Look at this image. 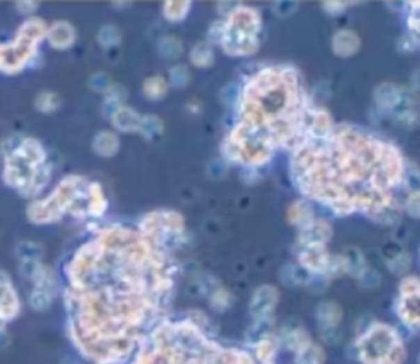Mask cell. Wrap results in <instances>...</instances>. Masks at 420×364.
I'll return each instance as SVG.
<instances>
[{
    "instance_id": "obj_10",
    "label": "cell",
    "mask_w": 420,
    "mask_h": 364,
    "mask_svg": "<svg viewBox=\"0 0 420 364\" xmlns=\"http://www.w3.org/2000/svg\"><path fill=\"white\" fill-rule=\"evenodd\" d=\"M419 297L420 283L417 276H405L399 284V299H397V315L409 329L417 330L419 326Z\"/></svg>"
},
{
    "instance_id": "obj_7",
    "label": "cell",
    "mask_w": 420,
    "mask_h": 364,
    "mask_svg": "<svg viewBox=\"0 0 420 364\" xmlns=\"http://www.w3.org/2000/svg\"><path fill=\"white\" fill-rule=\"evenodd\" d=\"M47 23L38 17H31L22 23L12 43L2 46L0 71L7 76L22 72L36 56L38 45L47 38Z\"/></svg>"
},
{
    "instance_id": "obj_39",
    "label": "cell",
    "mask_w": 420,
    "mask_h": 364,
    "mask_svg": "<svg viewBox=\"0 0 420 364\" xmlns=\"http://www.w3.org/2000/svg\"><path fill=\"white\" fill-rule=\"evenodd\" d=\"M18 256L22 258V261H38L40 256L43 255V248L38 243H20L17 248Z\"/></svg>"
},
{
    "instance_id": "obj_34",
    "label": "cell",
    "mask_w": 420,
    "mask_h": 364,
    "mask_svg": "<svg viewBox=\"0 0 420 364\" xmlns=\"http://www.w3.org/2000/svg\"><path fill=\"white\" fill-rule=\"evenodd\" d=\"M255 349H257V358L261 364H275V356H276V343L271 336L259 340L255 343Z\"/></svg>"
},
{
    "instance_id": "obj_23",
    "label": "cell",
    "mask_w": 420,
    "mask_h": 364,
    "mask_svg": "<svg viewBox=\"0 0 420 364\" xmlns=\"http://www.w3.org/2000/svg\"><path fill=\"white\" fill-rule=\"evenodd\" d=\"M107 210V199H105L102 186L99 182H89L88 186V215L102 216Z\"/></svg>"
},
{
    "instance_id": "obj_24",
    "label": "cell",
    "mask_w": 420,
    "mask_h": 364,
    "mask_svg": "<svg viewBox=\"0 0 420 364\" xmlns=\"http://www.w3.org/2000/svg\"><path fill=\"white\" fill-rule=\"evenodd\" d=\"M344 264H345V273L353 276V278L362 279L364 274L368 273L366 261L362 255V251L356 250V248H350L344 256Z\"/></svg>"
},
{
    "instance_id": "obj_11",
    "label": "cell",
    "mask_w": 420,
    "mask_h": 364,
    "mask_svg": "<svg viewBox=\"0 0 420 364\" xmlns=\"http://www.w3.org/2000/svg\"><path fill=\"white\" fill-rule=\"evenodd\" d=\"M280 302V290L275 285H259L250 301V313L255 320L271 319V313Z\"/></svg>"
},
{
    "instance_id": "obj_25",
    "label": "cell",
    "mask_w": 420,
    "mask_h": 364,
    "mask_svg": "<svg viewBox=\"0 0 420 364\" xmlns=\"http://www.w3.org/2000/svg\"><path fill=\"white\" fill-rule=\"evenodd\" d=\"M315 220V215L312 209L304 202H294V204L289 205L287 209V222L291 225H296V227L304 228L307 227L309 223H312Z\"/></svg>"
},
{
    "instance_id": "obj_15",
    "label": "cell",
    "mask_w": 420,
    "mask_h": 364,
    "mask_svg": "<svg viewBox=\"0 0 420 364\" xmlns=\"http://www.w3.org/2000/svg\"><path fill=\"white\" fill-rule=\"evenodd\" d=\"M330 238H332L330 223L325 222V220L315 219L312 223L307 225V227L300 228L299 238H298V246L325 245Z\"/></svg>"
},
{
    "instance_id": "obj_22",
    "label": "cell",
    "mask_w": 420,
    "mask_h": 364,
    "mask_svg": "<svg viewBox=\"0 0 420 364\" xmlns=\"http://www.w3.org/2000/svg\"><path fill=\"white\" fill-rule=\"evenodd\" d=\"M104 94H105V100L102 109H104V113H107L108 117H111L117 109L123 107L127 102V97H129L125 87L122 84H113V82L108 86V89L105 90Z\"/></svg>"
},
{
    "instance_id": "obj_36",
    "label": "cell",
    "mask_w": 420,
    "mask_h": 364,
    "mask_svg": "<svg viewBox=\"0 0 420 364\" xmlns=\"http://www.w3.org/2000/svg\"><path fill=\"white\" fill-rule=\"evenodd\" d=\"M97 41L102 48H112V46L120 45L122 41L120 30L113 25H104L97 33Z\"/></svg>"
},
{
    "instance_id": "obj_42",
    "label": "cell",
    "mask_w": 420,
    "mask_h": 364,
    "mask_svg": "<svg viewBox=\"0 0 420 364\" xmlns=\"http://www.w3.org/2000/svg\"><path fill=\"white\" fill-rule=\"evenodd\" d=\"M111 84H112L111 79H108V76H105L104 72H97V74H94L89 79L90 89H94V90L105 92V90L108 89V86H111Z\"/></svg>"
},
{
    "instance_id": "obj_5",
    "label": "cell",
    "mask_w": 420,
    "mask_h": 364,
    "mask_svg": "<svg viewBox=\"0 0 420 364\" xmlns=\"http://www.w3.org/2000/svg\"><path fill=\"white\" fill-rule=\"evenodd\" d=\"M355 345L362 364H404L407 359L403 338L382 322H374Z\"/></svg>"
},
{
    "instance_id": "obj_21",
    "label": "cell",
    "mask_w": 420,
    "mask_h": 364,
    "mask_svg": "<svg viewBox=\"0 0 420 364\" xmlns=\"http://www.w3.org/2000/svg\"><path fill=\"white\" fill-rule=\"evenodd\" d=\"M92 150L97 156L112 158L120 150V141H118V136L113 132H100L94 138Z\"/></svg>"
},
{
    "instance_id": "obj_44",
    "label": "cell",
    "mask_w": 420,
    "mask_h": 364,
    "mask_svg": "<svg viewBox=\"0 0 420 364\" xmlns=\"http://www.w3.org/2000/svg\"><path fill=\"white\" fill-rule=\"evenodd\" d=\"M412 6V8H410V13H409V18H407V25L409 29L414 31V33H419V2H412L410 3Z\"/></svg>"
},
{
    "instance_id": "obj_32",
    "label": "cell",
    "mask_w": 420,
    "mask_h": 364,
    "mask_svg": "<svg viewBox=\"0 0 420 364\" xmlns=\"http://www.w3.org/2000/svg\"><path fill=\"white\" fill-rule=\"evenodd\" d=\"M158 52L166 59L179 58L182 53V41L177 36H163L158 43Z\"/></svg>"
},
{
    "instance_id": "obj_40",
    "label": "cell",
    "mask_w": 420,
    "mask_h": 364,
    "mask_svg": "<svg viewBox=\"0 0 420 364\" xmlns=\"http://www.w3.org/2000/svg\"><path fill=\"white\" fill-rule=\"evenodd\" d=\"M387 268L391 269V273L396 274H403L405 271L410 269V256L407 253H399V255L387 260Z\"/></svg>"
},
{
    "instance_id": "obj_20",
    "label": "cell",
    "mask_w": 420,
    "mask_h": 364,
    "mask_svg": "<svg viewBox=\"0 0 420 364\" xmlns=\"http://www.w3.org/2000/svg\"><path fill=\"white\" fill-rule=\"evenodd\" d=\"M374 100H376V105L385 112H389L394 107L399 105L401 100H403V94H401V89L391 82H385V84H380L374 90Z\"/></svg>"
},
{
    "instance_id": "obj_29",
    "label": "cell",
    "mask_w": 420,
    "mask_h": 364,
    "mask_svg": "<svg viewBox=\"0 0 420 364\" xmlns=\"http://www.w3.org/2000/svg\"><path fill=\"white\" fill-rule=\"evenodd\" d=\"M325 363V351L321 345L310 342L307 347L296 353V364H323Z\"/></svg>"
},
{
    "instance_id": "obj_14",
    "label": "cell",
    "mask_w": 420,
    "mask_h": 364,
    "mask_svg": "<svg viewBox=\"0 0 420 364\" xmlns=\"http://www.w3.org/2000/svg\"><path fill=\"white\" fill-rule=\"evenodd\" d=\"M47 40L51 48L65 52L76 43V29L66 20H58L48 26Z\"/></svg>"
},
{
    "instance_id": "obj_38",
    "label": "cell",
    "mask_w": 420,
    "mask_h": 364,
    "mask_svg": "<svg viewBox=\"0 0 420 364\" xmlns=\"http://www.w3.org/2000/svg\"><path fill=\"white\" fill-rule=\"evenodd\" d=\"M189 81H191V72L186 66L176 64V66H172L170 69V82H168L170 86L176 87V89H182V87L189 84Z\"/></svg>"
},
{
    "instance_id": "obj_2",
    "label": "cell",
    "mask_w": 420,
    "mask_h": 364,
    "mask_svg": "<svg viewBox=\"0 0 420 364\" xmlns=\"http://www.w3.org/2000/svg\"><path fill=\"white\" fill-rule=\"evenodd\" d=\"M307 115L299 76L292 69L266 68L246 82L240 122L266 136L275 148L305 140Z\"/></svg>"
},
{
    "instance_id": "obj_1",
    "label": "cell",
    "mask_w": 420,
    "mask_h": 364,
    "mask_svg": "<svg viewBox=\"0 0 420 364\" xmlns=\"http://www.w3.org/2000/svg\"><path fill=\"white\" fill-rule=\"evenodd\" d=\"M164 258L158 243L122 227L104 230L76 253L67 306L72 336L86 356L113 364L131 353L171 292Z\"/></svg>"
},
{
    "instance_id": "obj_6",
    "label": "cell",
    "mask_w": 420,
    "mask_h": 364,
    "mask_svg": "<svg viewBox=\"0 0 420 364\" xmlns=\"http://www.w3.org/2000/svg\"><path fill=\"white\" fill-rule=\"evenodd\" d=\"M261 30L259 12L251 7H239L228 13L220 38L222 49L230 56H251L258 52V33Z\"/></svg>"
},
{
    "instance_id": "obj_19",
    "label": "cell",
    "mask_w": 420,
    "mask_h": 364,
    "mask_svg": "<svg viewBox=\"0 0 420 364\" xmlns=\"http://www.w3.org/2000/svg\"><path fill=\"white\" fill-rule=\"evenodd\" d=\"M18 299L13 290L10 279L0 273V317L2 319H13L18 313Z\"/></svg>"
},
{
    "instance_id": "obj_41",
    "label": "cell",
    "mask_w": 420,
    "mask_h": 364,
    "mask_svg": "<svg viewBox=\"0 0 420 364\" xmlns=\"http://www.w3.org/2000/svg\"><path fill=\"white\" fill-rule=\"evenodd\" d=\"M405 210L407 214L412 216V219L417 220L420 215V193L417 191H412L407 196V200H405Z\"/></svg>"
},
{
    "instance_id": "obj_30",
    "label": "cell",
    "mask_w": 420,
    "mask_h": 364,
    "mask_svg": "<svg viewBox=\"0 0 420 364\" xmlns=\"http://www.w3.org/2000/svg\"><path fill=\"white\" fill-rule=\"evenodd\" d=\"M191 63L197 68H210L213 64V52L209 43L200 41L194 45L193 52H191Z\"/></svg>"
},
{
    "instance_id": "obj_46",
    "label": "cell",
    "mask_w": 420,
    "mask_h": 364,
    "mask_svg": "<svg viewBox=\"0 0 420 364\" xmlns=\"http://www.w3.org/2000/svg\"><path fill=\"white\" fill-rule=\"evenodd\" d=\"M2 46H3V45H0V56H2Z\"/></svg>"
},
{
    "instance_id": "obj_4",
    "label": "cell",
    "mask_w": 420,
    "mask_h": 364,
    "mask_svg": "<svg viewBox=\"0 0 420 364\" xmlns=\"http://www.w3.org/2000/svg\"><path fill=\"white\" fill-rule=\"evenodd\" d=\"M88 186L81 176H66L47 199L31 202L26 207V219L35 225H47L61 220L70 212L77 219L88 215Z\"/></svg>"
},
{
    "instance_id": "obj_35",
    "label": "cell",
    "mask_w": 420,
    "mask_h": 364,
    "mask_svg": "<svg viewBox=\"0 0 420 364\" xmlns=\"http://www.w3.org/2000/svg\"><path fill=\"white\" fill-rule=\"evenodd\" d=\"M284 342H286V347L289 348L291 351L298 353L299 349L307 347L312 340H310V335L307 333V330L305 329H294L284 336Z\"/></svg>"
},
{
    "instance_id": "obj_17",
    "label": "cell",
    "mask_w": 420,
    "mask_h": 364,
    "mask_svg": "<svg viewBox=\"0 0 420 364\" xmlns=\"http://www.w3.org/2000/svg\"><path fill=\"white\" fill-rule=\"evenodd\" d=\"M112 125L117 130L130 133V132H138L141 128V122H143V115H140L136 110H134L129 105H123V107L117 109L115 112L111 115Z\"/></svg>"
},
{
    "instance_id": "obj_16",
    "label": "cell",
    "mask_w": 420,
    "mask_h": 364,
    "mask_svg": "<svg viewBox=\"0 0 420 364\" xmlns=\"http://www.w3.org/2000/svg\"><path fill=\"white\" fill-rule=\"evenodd\" d=\"M362 48V40L353 30H339L332 38V52L339 58H351Z\"/></svg>"
},
{
    "instance_id": "obj_43",
    "label": "cell",
    "mask_w": 420,
    "mask_h": 364,
    "mask_svg": "<svg viewBox=\"0 0 420 364\" xmlns=\"http://www.w3.org/2000/svg\"><path fill=\"white\" fill-rule=\"evenodd\" d=\"M348 2H323L322 7L323 10L327 13H330V15H340V13H344L346 10V7H348Z\"/></svg>"
},
{
    "instance_id": "obj_9",
    "label": "cell",
    "mask_w": 420,
    "mask_h": 364,
    "mask_svg": "<svg viewBox=\"0 0 420 364\" xmlns=\"http://www.w3.org/2000/svg\"><path fill=\"white\" fill-rule=\"evenodd\" d=\"M186 232L184 216L175 210H158L152 212L141 222L140 233L146 238L153 239L154 243L161 245L166 238L179 237Z\"/></svg>"
},
{
    "instance_id": "obj_12",
    "label": "cell",
    "mask_w": 420,
    "mask_h": 364,
    "mask_svg": "<svg viewBox=\"0 0 420 364\" xmlns=\"http://www.w3.org/2000/svg\"><path fill=\"white\" fill-rule=\"evenodd\" d=\"M298 260L300 268L309 274H325L332 256L325 245H305L298 246Z\"/></svg>"
},
{
    "instance_id": "obj_45",
    "label": "cell",
    "mask_w": 420,
    "mask_h": 364,
    "mask_svg": "<svg viewBox=\"0 0 420 364\" xmlns=\"http://www.w3.org/2000/svg\"><path fill=\"white\" fill-rule=\"evenodd\" d=\"M18 13L22 15H31V13L36 12L38 8V2H31V0H20V2L15 3Z\"/></svg>"
},
{
    "instance_id": "obj_13",
    "label": "cell",
    "mask_w": 420,
    "mask_h": 364,
    "mask_svg": "<svg viewBox=\"0 0 420 364\" xmlns=\"http://www.w3.org/2000/svg\"><path fill=\"white\" fill-rule=\"evenodd\" d=\"M341 319H344L341 307L333 301H323L315 308V320L323 335H332L333 331H337Z\"/></svg>"
},
{
    "instance_id": "obj_33",
    "label": "cell",
    "mask_w": 420,
    "mask_h": 364,
    "mask_svg": "<svg viewBox=\"0 0 420 364\" xmlns=\"http://www.w3.org/2000/svg\"><path fill=\"white\" fill-rule=\"evenodd\" d=\"M59 105H61V99L56 92H41L35 99V109L41 113L56 112Z\"/></svg>"
},
{
    "instance_id": "obj_37",
    "label": "cell",
    "mask_w": 420,
    "mask_h": 364,
    "mask_svg": "<svg viewBox=\"0 0 420 364\" xmlns=\"http://www.w3.org/2000/svg\"><path fill=\"white\" fill-rule=\"evenodd\" d=\"M210 307L216 312H225L228 307L232 306V294L227 289L218 287L212 292V296L209 299Z\"/></svg>"
},
{
    "instance_id": "obj_26",
    "label": "cell",
    "mask_w": 420,
    "mask_h": 364,
    "mask_svg": "<svg viewBox=\"0 0 420 364\" xmlns=\"http://www.w3.org/2000/svg\"><path fill=\"white\" fill-rule=\"evenodd\" d=\"M49 177H51V166L43 164L38 169V171H36L33 176H31L30 182L26 184L24 191H20L18 193H22L24 197L36 196V193H40L45 187H47V184L49 182Z\"/></svg>"
},
{
    "instance_id": "obj_8",
    "label": "cell",
    "mask_w": 420,
    "mask_h": 364,
    "mask_svg": "<svg viewBox=\"0 0 420 364\" xmlns=\"http://www.w3.org/2000/svg\"><path fill=\"white\" fill-rule=\"evenodd\" d=\"M47 164V150L36 138H24L7 151L3 164V182L8 187L24 191L33 174Z\"/></svg>"
},
{
    "instance_id": "obj_3",
    "label": "cell",
    "mask_w": 420,
    "mask_h": 364,
    "mask_svg": "<svg viewBox=\"0 0 420 364\" xmlns=\"http://www.w3.org/2000/svg\"><path fill=\"white\" fill-rule=\"evenodd\" d=\"M134 364H257L248 353L218 347L195 322L159 325Z\"/></svg>"
},
{
    "instance_id": "obj_18",
    "label": "cell",
    "mask_w": 420,
    "mask_h": 364,
    "mask_svg": "<svg viewBox=\"0 0 420 364\" xmlns=\"http://www.w3.org/2000/svg\"><path fill=\"white\" fill-rule=\"evenodd\" d=\"M333 130V120L327 110H314L307 115V132L312 135V140H323Z\"/></svg>"
},
{
    "instance_id": "obj_31",
    "label": "cell",
    "mask_w": 420,
    "mask_h": 364,
    "mask_svg": "<svg viewBox=\"0 0 420 364\" xmlns=\"http://www.w3.org/2000/svg\"><path fill=\"white\" fill-rule=\"evenodd\" d=\"M164 130L163 120L156 115H143V122H141L140 135L145 136L146 140H154Z\"/></svg>"
},
{
    "instance_id": "obj_27",
    "label": "cell",
    "mask_w": 420,
    "mask_h": 364,
    "mask_svg": "<svg viewBox=\"0 0 420 364\" xmlns=\"http://www.w3.org/2000/svg\"><path fill=\"white\" fill-rule=\"evenodd\" d=\"M168 90H170V84L163 76H152L143 82V94L152 102H158V100L164 99Z\"/></svg>"
},
{
    "instance_id": "obj_28",
    "label": "cell",
    "mask_w": 420,
    "mask_h": 364,
    "mask_svg": "<svg viewBox=\"0 0 420 364\" xmlns=\"http://www.w3.org/2000/svg\"><path fill=\"white\" fill-rule=\"evenodd\" d=\"M191 10L189 0H171V2H164L163 15L168 22L179 23L187 17Z\"/></svg>"
}]
</instances>
